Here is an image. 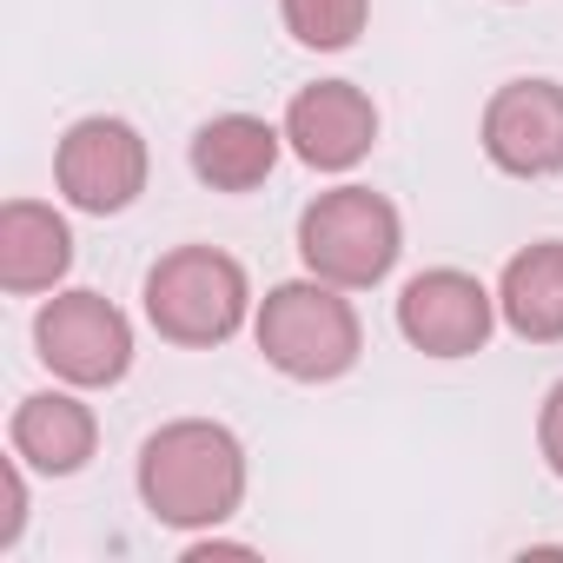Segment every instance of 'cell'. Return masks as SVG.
Here are the masks:
<instances>
[{"label":"cell","instance_id":"cell-10","mask_svg":"<svg viewBox=\"0 0 563 563\" xmlns=\"http://www.w3.org/2000/svg\"><path fill=\"white\" fill-rule=\"evenodd\" d=\"M8 444H14L21 464H34L47 477H74V471H87V457L100 444V418L74 391H34V398L14 405Z\"/></svg>","mask_w":563,"mask_h":563},{"label":"cell","instance_id":"cell-5","mask_svg":"<svg viewBox=\"0 0 563 563\" xmlns=\"http://www.w3.org/2000/svg\"><path fill=\"white\" fill-rule=\"evenodd\" d=\"M146 140L133 120H113V113H87L60 133L54 146V186L74 212H126L140 192H146Z\"/></svg>","mask_w":563,"mask_h":563},{"label":"cell","instance_id":"cell-16","mask_svg":"<svg viewBox=\"0 0 563 563\" xmlns=\"http://www.w3.org/2000/svg\"><path fill=\"white\" fill-rule=\"evenodd\" d=\"M537 451H543L550 477H563V378L543 391V411H537Z\"/></svg>","mask_w":563,"mask_h":563},{"label":"cell","instance_id":"cell-2","mask_svg":"<svg viewBox=\"0 0 563 563\" xmlns=\"http://www.w3.org/2000/svg\"><path fill=\"white\" fill-rule=\"evenodd\" d=\"M252 339L272 372H286L299 385H332L365 352V325H358L345 286H332V278H286V286H272L258 299Z\"/></svg>","mask_w":563,"mask_h":563},{"label":"cell","instance_id":"cell-3","mask_svg":"<svg viewBox=\"0 0 563 563\" xmlns=\"http://www.w3.org/2000/svg\"><path fill=\"white\" fill-rule=\"evenodd\" d=\"M245 312H252L245 265L219 245H173L146 272V319L166 345L212 352L245 325Z\"/></svg>","mask_w":563,"mask_h":563},{"label":"cell","instance_id":"cell-7","mask_svg":"<svg viewBox=\"0 0 563 563\" xmlns=\"http://www.w3.org/2000/svg\"><path fill=\"white\" fill-rule=\"evenodd\" d=\"M490 325H497V292H484V278L457 265L418 272L398 292V332L424 358H471L490 345Z\"/></svg>","mask_w":563,"mask_h":563},{"label":"cell","instance_id":"cell-11","mask_svg":"<svg viewBox=\"0 0 563 563\" xmlns=\"http://www.w3.org/2000/svg\"><path fill=\"white\" fill-rule=\"evenodd\" d=\"M74 265V232L54 206L41 199H8L0 206V286L14 299L54 292Z\"/></svg>","mask_w":563,"mask_h":563},{"label":"cell","instance_id":"cell-1","mask_svg":"<svg viewBox=\"0 0 563 563\" xmlns=\"http://www.w3.org/2000/svg\"><path fill=\"white\" fill-rule=\"evenodd\" d=\"M140 504L173 530H219L245 504V444L212 418H173L140 444Z\"/></svg>","mask_w":563,"mask_h":563},{"label":"cell","instance_id":"cell-12","mask_svg":"<svg viewBox=\"0 0 563 563\" xmlns=\"http://www.w3.org/2000/svg\"><path fill=\"white\" fill-rule=\"evenodd\" d=\"M278 146H286V126H272L258 113H219L192 133V173L212 192H252L272 179Z\"/></svg>","mask_w":563,"mask_h":563},{"label":"cell","instance_id":"cell-13","mask_svg":"<svg viewBox=\"0 0 563 563\" xmlns=\"http://www.w3.org/2000/svg\"><path fill=\"white\" fill-rule=\"evenodd\" d=\"M497 319L530 345L563 339V239H537V245L510 252V265L497 278Z\"/></svg>","mask_w":563,"mask_h":563},{"label":"cell","instance_id":"cell-8","mask_svg":"<svg viewBox=\"0 0 563 563\" xmlns=\"http://www.w3.org/2000/svg\"><path fill=\"white\" fill-rule=\"evenodd\" d=\"M484 159L510 179L563 173V87L556 80H504L484 107Z\"/></svg>","mask_w":563,"mask_h":563},{"label":"cell","instance_id":"cell-9","mask_svg":"<svg viewBox=\"0 0 563 563\" xmlns=\"http://www.w3.org/2000/svg\"><path fill=\"white\" fill-rule=\"evenodd\" d=\"M286 146L312 173H352L378 146V107H372V93L352 87V80L299 87L292 107H286Z\"/></svg>","mask_w":563,"mask_h":563},{"label":"cell","instance_id":"cell-14","mask_svg":"<svg viewBox=\"0 0 563 563\" xmlns=\"http://www.w3.org/2000/svg\"><path fill=\"white\" fill-rule=\"evenodd\" d=\"M278 14H286V34L312 54H345L365 21H372V0H278Z\"/></svg>","mask_w":563,"mask_h":563},{"label":"cell","instance_id":"cell-15","mask_svg":"<svg viewBox=\"0 0 563 563\" xmlns=\"http://www.w3.org/2000/svg\"><path fill=\"white\" fill-rule=\"evenodd\" d=\"M0 497H8V510H0V550L21 543V523H27V477H21V457L0 464Z\"/></svg>","mask_w":563,"mask_h":563},{"label":"cell","instance_id":"cell-4","mask_svg":"<svg viewBox=\"0 0 563 563\" xmlns=\"http://www.w3.org/2000/svg\"><path fill=\"white\" fill-rule=\"evenodd\" d=\"M405 225L398 206L372 186H332L299 212V258L312 278H332L345 292H372L378 278L398 265Z\"/></svg>","mask_w":563,"mask_h":563},{"label":"cell","instance_id":"cell-6","mask_svg":"<svg viewBox=\"0 0 563 563\" xmlns=\"http://www.w3.org/2000/svg\"><path fill=\"white\" fill-rule=\"evenodd\" d=\"M34 352L54 378L100 391V385H120L133 372V325L100 292H54L34 319Z\"/></svg>","mask_w":563,"mask_h":563}]
</instances>
